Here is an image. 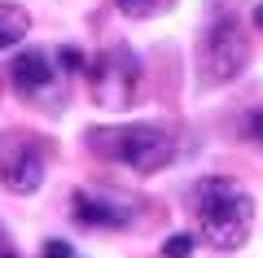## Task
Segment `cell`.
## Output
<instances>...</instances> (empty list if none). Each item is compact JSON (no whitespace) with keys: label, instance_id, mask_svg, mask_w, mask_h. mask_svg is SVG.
I'll return each mask as SVG.
<instances>
[{"label":"cell","instance_id":"2","mask_svg":"<svg viewBox=\"0 0 263 258\" xmlns=\"http://www.w3.org/2000/svg\"><path fill=\"white\" fill-rule=\"evenodd\" d=\"M88 149L105 162H119L136 175H154L176 157V131L158 123H132V127H92Z\"/></svg>","mask_w":263,"mask_h":258},{"label":"cell","instance_id":"1","mask_svg":"<svg viewBox=\"0 0 263 258\" xmlns=\"http://www.w3.org/2000/svg\"><path fill=\"white\" fill-rule=\"evenodd\" d=\"M193 214L202 223V236L215 249H237L250 236V219H254V202L237 180L224 175H206L193 184Z\"/></svg>","mask_w":263,"mask_h":258},{"label":"cell","instance_id":"5","mask_svg":"<svg viewBox=\"0 0 263 258\" xmlns=\"http://www.w3.org/2000/svg\"><path fill=\"white\" fill-rule=\"evenodd\" d=\"M44 166H48V145L40 136L13 127L0 140V184L9 193H18V197L35 193L44 184Z\"/></svg>","mask_w":263,"mask_h":258},{"label":"cell","instance_id":"12","mask_svg":"<svg viewBox=\"0 0 263 258\" xmlns=\"http://www.w3.org/2000/svg\"><path fill=\"white\" fill-rule=\"evenodd\" d=\"M246 131H250L254 140H263V110H254V114H246Z\"/></svg>","mask_w":263,"mask_h":258},{"label":"cell","instance_id":"7","mask_svg":"<svg viewBox=\"0 0 263 258\" xmlns=\"http://www.w3.org/2000/svg\"><path fill=\"white\" fill-rule=\"evenodd\" d=\"M70 214H75V223H84V228H105V232H119V228L132 223V206L127 202H110V197H92V193H75Z\"/></svg>","mask_w":263,"mask_h":258},{"label":"cell","instance_id":"3","mask_svg":"<svg viewBox=\"0 0 263 258\" xmlns=\"http://www.w3.org/2000/svg\"><path fill=\"white\" fill-rule=\"evenodd\" d=\"M250 62V35L237 22V13H219L215 22L202 35V48H197V79L206 88H219V83H233L237 74Z\"/></svg>","mask_w":263,"mask_h":258},{"label":"cell","instance_id":"9","mask_svg":"<svg viewBox=\"0 0 263 258\" xmlns=\"http://www.w3.org/2000/svg\"><path fill=\"white\" fill-rule=\"evenodd\" d=\"M162 5H171V0H119V9L127 13V18H149V13H158Z\"/></svg>","mask_w":263,"mask_h":258},{"label":"cell","instance_id":"8","mask_svg":"<svg viewBox=\"0 0 263 258\" xmlns=\"http://www.w3.org/2000/svg\"><path fill=\"white\" fill-rule=\"evenodd\" d=\"M31 31V13L22 5H9V0H0V48H13L22 44Z\"/></svg>","mask_w":263,"mask_h":258},{"label":"cell","instance_id":"11","mask_svg":"<svg viewBox=\"0 0 263 258\" xmlns=\"http://www.w3.org/2000/svg\"><path fill=\"white\" fill-rule=\"evenodd\" d=\"M44 258H75V249L66 245V241H44V249H40Z\"/></svg>","mask_w":263,"mask_h":258},{"label":"cell","instance_id":"10","mask_svg":"<svg viewBox=\"0 0 263 258\" xmlns=\"http://www.w3.org/2000/svg\"><path fill=\"white\" fill-rule=\"evenodd\" d=\"M193 254V236H184V232H176V236L162 245V258H189Z\"/></svg>","mask_w":263,"mask_h":258},{"label":"cell","instance_id":"6","mask_svg":"<svg viewBox=\"0 0 263 258\" xmlns=\"http://www.w3.org/2000/svg\"><path fill=\"white\" fill-rule=\"evenodd\" d=\"M57 83H62V70L57 62L44 53V48H27V53L13 57V88L22 92V101H35L44 110H57Z\"/></svg>","mask_w":263,"mask_h":258},{"label":"cell","instance_id":"15","mask_svg":"<svg viewBox=\"0 0 263 258\" xmlns=\"http://www.w3.org/2000/svg\"><path fill=\"white\" fill-rule=\"evenodd\" d=\"M254 27H263V5H259V9H254Z\"/></svg>","mask_w":263,"mask_h":258},{"label":"cell","instance_id":"13","mask_svg":"<svg viewBox=\"0 0 263 258\" xmlns=\"http://www.w3.org/2000/svg\"><path fill=\"white\" fill-rule=\"evenodd\" d=\"M62 66L66 70H79V66H84V53H79V48H62Z\"/></svg>","mask_w":263,"mask_h":258},{"label":"cell","instance_id":"14","mask_svg":"<svg viewBox=\"0 0 263 258\" xmlns=\"http://www.w3.org/2000/svg\"><path fill=\"white\" fill-rule=\"evenodd\" d=\"M0 258H18V254H13V245H9L5 236H0Z\"/></svg>","mask_w":263,"mask_h":258},{"label":"cell","instance_id":"4","mask_svg":"<svg viewBox=\"0 0 263 258\" xmlns=\"http://www.w3.org/2000/svg\"><path fill=\"white\" fill-rule=\"evenodd\" d=\"M88 88H92V101L105 110H127L136 101V88H141V62L127 44H110L105 53L92 57L88 66Z\"/></svg>","mask_w":263,"mask_h":258}]
</instances>
